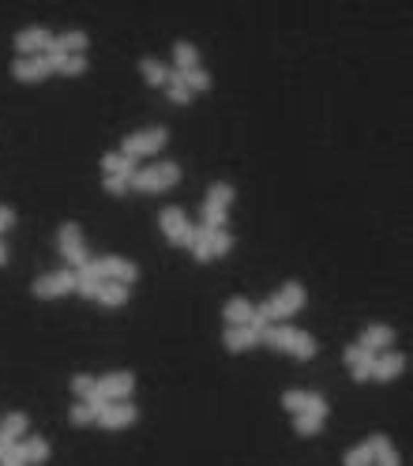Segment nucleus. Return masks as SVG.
<instances>
[{
    "label": "nucleus",
    "instance_id": "1",
    "mask_svg": "<svg viewBox=\"0 0 413 466\" xmlns=\"http://www.w3.org/2000/svg\"><path fill=\"white\" fill-rule=\"evenodd\" d=\"M181 177V166L177 162H158L151 169H136V177H132V184L143 192H158V189H166V184H173Z\"/></svg>",
    "mask_w": 413,
    "mask_h": 466
},
{
    "label": "nucleus",
    "instance_id": "2",
    "mask_svg": "<svg viewBox=\"0 0 413 466\" xmlns=\"http://www.w3.org/2000/svg\"><path fill=\"white\" fill-rule=\"evenodd\" d=\"M304 305V286L301 282H286L282 290H278V294L263 305V309H267V316L271 319H278V316H289V312H297Z\"/></svg>",
    "mask_w": 413,
    "mask_h": 466
},
{
    "label": "nucleus",
    "instance_id": "3",
    "mask_svg": "<svg viewBox=\"0 0 413 466\" xmlns=\"http://www.w3.org/2000/svg\"><path fill=\"white\" fill-rule=\"evenodd\" d=\"M57 237H60V252L68 256L72 268H75V271H79V268H87L90 256H87V248H83V233H79V226H75V222H64Z\"/></svg>",
    "mask_w": 413,
    "mask_h": 466
},
{
    "label": "nucleus",
    "instance_id": "4",
    "mask_svg": "<svg viewBox=\"0 0 413 466\" xmlns=\"http://www.w3.org/2000/svg\"><path fill=\"white\" fill-rule=\"evenodd\" d=\"M90 268L98 271V278L105 282V278H109V282H132V278H136V263L132 260H124V256H102V260H90Z\"/></svg>",
    "mask_w": 413,
    "mask_h": 466
},
{
    "label": "nucleus",
    "instance_id": "5",
    "mask_svg": "<svg viewBox=\"0 0 413 466\" xmlns=\"http://www.w3.org/2000/svg\"><path fill=\"white\" fill-rule=\"evenodd\" d=\"M166 143V128H143V132H132V136L124 139V154L128 158H139V154H151V151H158Z\"/></svg>",
    "mask_w": 413,
    "mask_h": 466
},
{
    "label": "nucleus",
    "instance_id": "6",
    "mask_svg": "<svg viewBox=\"0 0 413 466\" xmlns=\"http://www.w3.org/2000/svg\"><path fill=\"white\" fill-rule=\"evenodd\" d=\"M68 290H75V271H53L34 282L38 297H57V294H68Z\"/></svg>",
    "mask_w": 413,
    "mask_h": 466
},
{
    "label": "nucleus",
    "instance_id": "7",
    "mask_svg": "<svg viewBox=\"0 0 413 466\" xmlns=\"http://www.w3.org/2000/svg\"><path fill=\"white\" fill-rule=\"evenodd\" d=\"M53 68L45 53H19L16 60H11V72H16L19 79H42L45 72Z\"/></svg>",
    "mask_w": 413,
    "mask_h": 466
},
{
    "label": "nucleus",
    "instance_id": "8",
    "mask_svg": "<svg viewBox=\"0 0 413 466\" xmlns=\"http://www.w3.org/2000/svg\"><path fill=\"white\" fill-rule=\"evenodd\" d=\"M98 421L109 425V429H124V425L136 421V406H132L128 398H117V403H109V406L98 414Z\"/></svg>",
    "mask_w": 413,
    "mask_h": 466
},
{
    "label": "nucleus",
    "instance_id": "9",
    "mask_svg": "<svg viewBox=\"0 0 413 466\" xmlns=\"http://www.w3.org/2000/svg\"><path fill=\"white\" fill-rule=\"evenodd\" d=\"M158 222H162V230L173 237V241H188V230H192V226H188V218H184V211L181 207H162V218H158Z\"/></svg>",
    "mask_w": 413,
    "mask_h": 466
},
{
    "label": "nucleus",
    "instance_id": "10",
    "mask_svg": "<svg viewBox=\"0 0 413 466\" xmlns=\"http://www.w3.org/2000/svg\"><path fill=\"white\" fill-rule=\"evenodd\" d=\"M98 391L109 398V403H117V398H128L132 391V372H109V376L98 380Z\"/></svg>",
    "mask_w": 413,
    "mask_h": 466
},
{
    "label": "nucleus",
    "instance_id": "11",
    "mask_svg": "<svg viewBox=\"0 0 413 466\" xmlns=\"http://www.w3.org/2000/svg\"><path fill=\"white\" fill-rule=\"evenodd\" d=\"M16 42H19L23 53H38V49H49L53 34L45 31V26H23V31L16 34Z\"/></svg>",
    "mask_w": 413,
    "mask_h": 466
},
{
    "label": "nucleus",
    "instance_id": "12",
    "mask_svg": "<svg viewBox=\"0 0 413 466\" xmlns=\"http://www.w3.org/2000/svg\"><path fill=\"white\" fill-rule=\"evenodd\" d=\"M345 361H350V369H353L357 380H365V376H372V361H376V354L365 350L361 342H353L350 350H345Z\"/></svg>",
    "mask_w": 413,
    "mask_h": 466
},
{
    "label": "nucleus",
    "instance_id": "13",
    "mask_svg": "<svg viewBox=\"0 0 413 466\" xmlns=\"http://www.w3.org/2000/svg\"><path fill=\"white\" fill-rule=\"evenodd\" d=\"M23 433H26V418L19 414V410H11V414H8L4 421H0V451L11 448Z\"/></svg>",
    "mask_w": 413,
    "mask_h": 466
},
{
    "label": "nucleus",
    "instance_id": "14",
    "mask_svg": "<svg viewBox=\"0 0 413 466\" xmlns=\"http://www.w3.org/2000/svg\"><path fill=\"white\" fill-rule=\"evenodd\" d=\"M102 166H105V173H109V177H136V158H128L124 151L121 154H117V151H109V154H105L102 158Z\"/></svg>",
    "mask_w": 413,
    "mask_h": 466
},
{
    "label": "nucleus",
    "instance_id": "15",
    "mask_svg": "<svg viewBox=\"0 0 413 466\" xmlns=\"http://www.w3.org/2000/svg\"><path fill=\"white\" fill-rule=\"evenodd\" d=\"M402 361L406 357L402 354H395V350H387V354H380L376 361H372V376H380V380H391L398 369H402Z\"/></svg>",
    "mask_w": 413,
    "mask_h": 466
},
{
    "label": "nucleus",
    "instance_id": "16",
    "mask_svg": "<svg viewBox=\"0 0 413 466\" xmlns=\"http://www.w3.org/2000/svg\"><path fill=\"white\" fill-rule=\"evenodd\" d=\"M256 339L259 335L248 324H230V327H225V346H230V350H245V346H252Z\"/></svg>",
    "mask_w": 413,
    "mask_h": 466
},
{
    "label": "nucleus",
    "instance_id": "17",
    "mask_svg": "<svg viewBox=\"0 0 413 466\" xmlns=\"http://www.w3.org/2000/svg\"><path fill=\"white\" fill-rule=\"evenodd\" d=\"M391 335H395V331H391L387 324H372L365 335H361V346L376 354V350H383V346H391Z\"/></svg>",
    "mask_w": 413,
    "mask_h": 466
},
{
    "label": "nucleus",
    "instance_id": "18",
    "mask_svg": "<svg viewBox=\"0 0 413 466\" xmlns=\"http://www.w3.org/2000/svg\"><path fill=\"white\" fill-rule=\"evenodd\" d=\"M98 286H102V278H98V271L90 268V263H87V268H79V271H75V290H79V294H87V297H98Z\"/></svg>",
    "mask_w": 413,
    "mask_h": 466
},
{
    "label": "nucleus",
    "instance_id": "19",
    "mask_svg": "<svg viewBox=\"0 0 413 466\" xmlns=\"http://www.w3.org/2000/svg\"><path fill=\"white\" fill-rule=\"evenodd\" d=\"M286 350H293L297 357H312V354H316V339L309 335V331H297V327H293V331H289Z\"/></svg>",
    "mask_w": 413,
    "mask_h": 466
},
{
    "label": "nucleus",
    "instance_id": "20",
    "mask_svg": "<svg viewBox=\"0 0 413 466\" xmlns=\"http://www.w3.org/2000/svg\"><path fill=\"white\" fill-rule=\"evenodd\" d=\"M98 301L102 305H124L128 301V286L124 282H109V278H105V282L98 286Z\"/></svg>",
    "mask_w": 413,
    "mask_h": 466
},
{
    "label": "nucleus",
    "instance_id": "21",
    "mask_svg": "<svg viewBox=\"0 0 413 466\" xmlns=\"http://www.w3.org/2000/svg\"><path fill=\"white\" fill-rule=\"evenodd\" d=\"M203 241H207V252H210V256H222V252H230L233 237L225 233V230H207V226H203Z\"/></svg>",
    "mask_w": 413,
    "mask_h": 466
},
{
    "label": "nucleus",
    "instance_id": "22",
    "mask_svg": "<svg viewBox=\"0 0 413 466\" xmlns=\"http://www.w3.org/2000/svg\"><path fill=\"white\" fill-rule=\"evenodd\" d=\"M19 451H23L26 462H42V459L49 455V444L42 440V436H26V440L19 444Z\"/></svg>",
    "mask_w": 413,
    "mask_h": 466
},
{
    "label": "nucleus",
    "instance_id": "23",
    "mask_svg": "<svg viewBox=\"0 0 413 466\" xmlns=\"http://www.w3.org/2000/svg\"><path fill=\"white\" fill-rule=\"evenodd\" d=\"M225 319H230V324H248V319H252V305L245 297H230V301H225Z\"/></svg>",
    "mask_w": 413,
    "mask_h": 466
},
{
    "label": "nucleus",
    "instance_id": "24",
    "mask_svg": "<svg viewBox=\"0 0 413 466\" xmlns=\"http://www.w3.org/2000/svg\"><path fill=\"white\" fill-rule=\"evenodd\" d=\"M166 83H169V98H173V102H188L192 90H188V83H184L181 68H177V72H169V75H166Z\"/></svg>",
    "mask_w": 413,
    "mask_h": 466
},
{
    "label": "nucleus",
    "instance_id": "25",
    "mask_svg": "<svg viewBox=\"0 0 413 466\" xmlns=\"http://www.w3.org/2000/svg\"><path fill=\"white\" fill-rule=\"evenodd\" d=\"M49 64L60 72H83V53H60V57H49Z\"/></svg>",
    "mask_w": 413,
    "mask_h": 466
},
{
    "label": "nucleus",
    "instance_id": "26",
    "mask_svg": "<svg viewBox=\"0 0 413 466\" xmlns=\"http://www.w3.org/2000/svg\"><path fill=\"white\" fill-rule=\"evenodd\" d=\"M230 199H233V189L225 181H218V184H210V192H207V203H215V207H230Z\"/></svg>",
    "mask_w": 413,
    "mask_h": 466
},
{
    "label": "nucleus",
    "instance_id": "27",
    "mask_svg": "<svg viewBox=\"0 0 413 466\" xmlns=\"http://www.w3.org/2000/svg\"><path fill=\"white\" fill-rule=\"evenodd\" d=\"M173 57H177L181 72L184 68H195V46L192 42H177V46H173Z\"/></svg>",
    "mask_w": 413,
    "mask_h": 466
},
{
    "label": "nucleus",
    "instance_id": "28",
    "mask_svg": "<svg viewBox=\"0 0 413 466\" xmlns=\"http://www.w3.org/2000/svg\"><path fill=\"white\" fill-rule=\"evenodd\" d=\"M139 68H143V75L151 79V83H166V75H169V72L162 68V64L154 60V57H143V60H139Z\"/></svg>",
    "mask_w": 413,
    "mask_h": 466
},
{
    "label": "nucleus",
    "instance_id": "29",
    "mask_svg": "<svg viewBox=\"0 0 413 466\" xmlns=\"http://www.w3.org/2000/svg\"><path fill=\"white\" fill-rule=\"evenodd\" d=\"M345 466H372V451L365 444L350 448V451H345Z\"/></svg>",
    "mask_w": 413,
    "mask_h": 466
},
{
    "label": "nucleus",
    "instance_id": "30",
    "mask_svg": "<svg viewBox=\"0 0 413 466\" xmlns=\"http://www.w3.org/2000/svg\"><path fill=\"white\" fill-rule=\"evenodd\" d=\"M297 414H316V418H323V414H327V403H323V395L309 391V398H304V410H297Z\"/></svg>",
    "mask_w": 413,
    "mask_h": 466
},
{
    "label": "nucleus",
    "instance_id": "31",
    "mask_svg": "<svg viewBox=\"0 0 413 466\" xmlns=\"http://www.w3.org/2000/svg\"><path fill=\"white\" fill-rule=\"evenodd\" d=\"M181 75H184V83H188V90H192V87L199 90V87H207V83H210V75L199 68V64H195V68H184Z\"/></svg>",
    "mask_w": 413,
    "mask_h": 466
},
{
    "label": "nucleus",
    "instance_id": "32",
    "mask_svg": "<svg viewBox=\"0 0 413 466\" xmlns=\"http://www.w3.org/2000/svg\"><path fill=\"white\" fill-rule=\"evenodd\" d=\"M222 222H225V211L215 207V203H207L203 207V226H207V230H222Z\"/></svg>",
    "mask_w": 413,
    "mask_h": 466
},
{
    "label": "nucleus",
    "instance_id": "33",
    "mask_svg": "<svg viewBox=\"0 0 413 466\" xmlns=\"http://www.w3.org/2000/svg\"><path fill=\"white\" fill-rule=\"evenodd\" d=\"M72 421L75 425H90V421H98V414H95V406H90V403H79V406H72Z\"/></svg>",
    "mask_w": 413,
    "mask_h": 466
},
{
    "label": "nucleus",
    "instance_id": "34",
    "mask_svg": "<svg viewBox=\"0 0 413 466\" xmlns=\"http://www.w3.org/2000/svg\"><path fill=\"white\" fill-rule=\"evenodd\" d=\"M26 459H23V451H19V444H11V448H4L0 451V466H23Z\"/></svg>",
    "mask_w": 413,
    "mask_h": 466
},
{
    "label": "nucleus",
    "instance_id": "35",
    "mask_svg": "<svg viewBox=\"0 0 413 466\" xmlns=\"http://www.w3.org/2000/svg\"><path fill=\"white\" fill-rule=\"evenodd\" d=\"M72 388H75L79 395H83V398H87L90 391H95V388H98V380H95V376H87V372H79V376L72 380Z\"/></svg>",
    "mask_w": 413,
    "mask_h": 466
},
{
    "label": "nucleus",
    "instance_id": "36",
    "mask_svg": "<svg viewBox=\"0 0 413 466\" xmlns=\"http://www.w3.org/2000/svg\"><path fill=\"white\" fill-rule=\"evenodd\" d=\"M319 421H323V418H316V414H297V421H293V425H297V433H316Z\"/></svg>",
    "mask_w": 413,
    "mask_h": 466
},
{
    "label": "nucleus",
    "instance_id": "37",
    "mask_svg": "<svg viewBox=\"0 0 413 466\" xmlns=\"http://www.w3.org/2000/svg\"><path fill=\"white\" fill-rule=\"evenodd\" d=\"M304 398H309V391H286L282 403H286L289 410H304Z\"/></svg>",
    "mask_w": 413,
    "mask_h": 466
},
{
    "label": "nucleus",
    "instance_id": "38",
    "mask_svg": "<svg viewBox=\"0 0 413 466\" xmlns=\"http://www.w3.org/2000/svg\"><path fill=\"white\" fill-rule=\"evenodd\" d=\"M372 459H376V466H398V451L395 448H383L380 455H372Z\"/></svg>",
    "mask_w": 413,
    "mask_h": 466
},
{
    "label": "nucleus",
    "instance_id": "39",
    "mask_svg": "<svg viewBox=\"0 0 413 466\" xmlns=\"http://www.w3.org/2000/svg\"><path fill=\"white\" fill-rule=\"evenodd\" d=\"M128 184H132L128 177H105V189H109V192H124Z\"/></svg>",
    "mask_w": 413,
    "mask_h": 466
},
{
    "label": "nucleus",
    "instance_id": "40",
    "mask_svg": "<svg viewBox=\"0 0 413 466\" xmlns=\"http://www.w3.org/2000/svg\"><path fill=\"white\" fill-rule=\"evenodd\" d=\"M11 218H16V215H11V207H0V230H8Z\"/></svg>",
    "mask_w": 413,
    "mask_h": 466
},
{
    "label": "nucleus",
    "instance_id": "41",
    "mask_svg": "<svg viewBox=\"0 0 413 466\" xmlns=\"http://www.w3.org/2000/svg\"><path fill=\"white\" fill-rule=\"evenodd\" d=\"M4 256H8V252H4V245H0V263H4Z\"/></svg>",
    "mask_w": 413,
    "mask_h": 466
}]
</instances>
